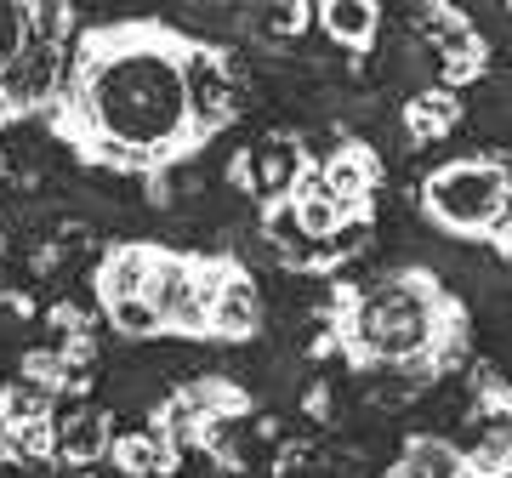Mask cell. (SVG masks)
<instances>
[{
	"instance_id": "6da1fadb",
	"label": "cell",
	"mask_w": 512,
	"mask_h": 478,
	"mask_svg": "<svg viewBox=\"0 0 512 478\" xmlns=\"http://www.w3.org/2000/svg\"><path fill=\"white\" fill-rule=\"evenodd\" d=\"M194 35L165 18L80 23L69 74L46 126L80 166L114 177H171L194 160L211 131L188 97Z\"/></svg>"
},
{
	"instance_id": "7a4b0ae2",
	"label": "cell",
	"mask_w": 512,
	"mask_h": 478,
	"mask_svg": "<svg viewBox=\"0 0 512 478\" xmlns=\"http://www.w3.org/2000/svg\"><path fill=\"white\" fill-rule=\"evenodd\" d=\"M80 35L74 6H0V131L18 120H46L63 92L69 52Z\"/></svg>"
},
{
	"instance_id": "3957f363",
	"label": "cell",
	"mask_w": 512,
	"mask_h": 478,
	"mask_svg": "<svg viewBox=\"0 0 512 478\" xmlns=\"http://www.w3.org/2000/svg\"><path fill=\"white\" fill-rule=\"evenodd\" d=\"M416 205L421 217L433 222L439 234L450 239H490V228L501 217H507V183H501V166L490 160H478V154H467V160H450V166H439L427 183L416 188Z\"/></svg>"
},
{
	"instance_id": "277c9868",
	"label": "cell",
	"mask_w": 512,
	"mask_h": 478,
	"mask_svg": "<svg viewBox=\"0 0 512 478\" xmlns=\"http://www.w3.org/2000/svg\"><path fill=\"white\" fill-rule=\"evenodd\" d=\"M262 319H268V308H262V291H256L251 268L239 257H228V279H222V296H217V313H211V342H256L262 336Z\"/></svg>"
},
{
	"instance_id": "5b68a950",
	"label": "cell",
	"mask_w": 512,
	"mask_h": 478,
	"mask_svg": "<svg viewBox=\"0 0 512 478\" xmlns=\"http://www.w3.org/2000/svg\"><path fill=\"white\" fill-rule=\"evenodd\" d=\"M399 120H404L410 148H433L467 120V103H461V92H450V86H416V92L404 97Z\"/></svg>"
},
{
	"instance_id": "8992f818",
	"label": "cell",
	"mask_w": 512,
	"mask_h": 478,
	"mask_svg": "<svg viewBox=\"0 0 512 478\" xmlns=\"http://www.w3.org/2000/svg\"><path fill=\"white\" fill-rule=\"evenodd\" d=\"M114 444V427H109V410L97 405H74L57 416V461H69L74 473H92V461L109 456Z\"/></svg>"
},
{
	"instance_id": "52a82bcc",
	"label": "cell",
	"mask_w": 512,
	"mask_h": 478,
	"mask_svg": "<svg viewBox=\"0 0 512 478\" xmlns=\"http://www.w3.org/2000/svg\"><path fill=\"white\" fill-rule=\"evenodd\" d=\"M313 23L325 29L330 46H342V52H370L376 46V35H382V6H370V0H325L319 12H313Z\"/></svg>"
},
{
	"instance_id": "ba28073f",
	"label": "cell",
	"mask_w": 512,
	"mask_h": 478,
	"mask_svg": "<svg viewBox=\"0 0 512 478\" xmlns=\"http://www.w3.org/2000/svg\"><path fill=\"white\" fill-rule=\"evenodd\" d=\"M399 478H467V456H461L456 439H439V433H410L393 461Z\"/></svg>"
},
{
	"instance_id": "9c48e42d",
	"label": "cell",
	"mask_w": 512,
	"mask_h": 478,
	"mask_svg": "<svg viewBox=\"0 0 512 478\" xmlns=\"http://www.w3.org/2000/svg\"><path fill=\"white\" fill-rule=\"evenodd\" d=\"M313 29V6H274V12H256V35L268 40H302Z\"/></svg>"
},
{
	"instance_id": "30bf717a",
	"label": "cell",
	"mask_w": 512,
	"mask_h": 478,
	"mask_svg": "<svg viewBox=\"0 0 512 478\" xmlns=\"http://www.w3.org/2000/svg\"><path fill=\"white\" fill-rule=\"evenodd\" d=\"M302 416H313L319 427H330V422H336V387H330L325 376L302 387Z\"/></svg>"
},
{
	"instance_id": "8fae6325",
	"label": "cell",
	"mask_w": 512,
	"mask_h": 478,
	"mask_svg": "<svg viewBox=\"0 0 512 478\" xmlns=\"http://www.w3.org/2000/svg\"><path fill=\"white\" fill-rule=\"evenodd\" d=\"M495 166H501V183H507V200H512V148L507 154H495Z\"/></svg>"
},
{
	"instance_id": "7c38bea8",
	"label": "cell",
	"mask_w": 512,
	"mask_h": 478,
	"mask_svg": "<svg viewBox=\"0 0 512 478\" xmlns=\"http://www.w3.org/2000/svg\"><path fill=\"white\" fill-rule=\"evenodd\" d=\"M74 478H92V473H74Z\"/></svg>"
}]
</instances>
